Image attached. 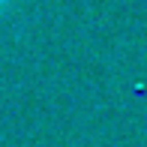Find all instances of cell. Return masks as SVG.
I'll list each match as a JSON object with an SVG mask.
<instances>
[{
  "label": "cell",
  "instance_id": "6da1fadb",
  "mask_svg": "<svg viewBox=\"0 0 147 147\" xmlns=\"http://www.w3.org/2000/svg\"><path fill=\"white\" fill-rule=\"evenodd\" d=\"M6 3H9V0H0V9H3V6H6Z\"/></svg>",
  "mask_w": 147,
  "mask_h": 147
}]
</instances>
